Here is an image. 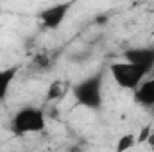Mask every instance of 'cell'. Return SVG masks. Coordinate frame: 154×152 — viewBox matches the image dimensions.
Segmentation results:
<instances>
[{
	"label": "cell",
	"mask_w": 154,
	"mask_h": 152,
	"mask_svg": "<svg viewBox=\"0 0 154 152\" xmlns=\"http://www.w3.org/2000/svg\"><path fill=\"white\" fill-rule=\"evenodd\" d=\"M125 61H131L142 68H145L147 72H151L154 68V48L152 47H134V48H127L124 52Z\"/></svg>",
	"instance_id": "5"
},
{
	"label": "cell",
	"mask_w": 154,
	"mask_h": 152,
	"mask_svg": "<svg viewBox=\"0 0 154 152\" xmlns=\"http://www.w3.org/2000/svg\"><path fill=\"white\" fill-rule=\"evenodd\" d=\"M152 48H154V43H152Z\"/></svg>",
	"instance_id": "11"
},
{
	"label": "cell",
	"mask_w": 154,
	"mask_h": 152,
	"mask_svg": "<svg viewBox=\"0 0 154 152\" xmlns=\"http://www.w3.org/2000/svg\"><path fill=\"white\" fill-rule=\"evenodd\" d=\"M134 99H136L138 104H142L145 108H152L154 106V79L142 81L134 88Z\"/></svg>",
	"instance_id": "6"
},
{
	"label": "cell",
	"mask_w": 154,
	"mask_h": 152,
	"mask_svg": "<svg viewBox=\"0 0 154 152\" xmlns=\"http://www.w3.org/2000/svg\"><path fill=\"white\" fill-rule=\"evenodd\" d=\"M70 5H72V2H61V4H54V5H50V7L41 9L39 14H38L41 25H43L45 29H50V31L57 29V27L63 23V20L66 18Z\"/></svg>",
	"instance_id": "4"
},
{
	"label": "cell",
	"mask_w": 154,
	"mask_h": 152,
	"mask_svg": "<svg viewBox=\"0 0 154 152\" xmlns=\"http://www.w3.org/2000/svg\"><path fill=\"white\" fill-rule=\"evenodd\" d=\"M147 141H149V145L154 149V134H151V132H149V136H147Z\"/></svg>",
	"instance_id": "10"
},
{
	"label": "cell",
	"mask_w": 154,
	"mask_h": 152,
	"mask_svg": "<svg viewBox=\"0 0 154 152\" xmlns=\"http://www.w3.org/2000/svg\"><path fill=\"white\" fill-rule=\"evenodd\" d=\"M16 74H18V66H9V68L0 70V102L7 97L9 88H11Z\"/></svg>",
	"instance_id": "7"
},
{
	"label": "cell",
	"mask_w": 154,
	"mask_h": 152,
	"mask_svg": "<svg viewBox=\"0 0 154 152\" xmlns=\"http://www.w3.org/2000/svg\"><path fill=\"white\" fill-rule=\"evenodd\" d=\"M111 77L116 84L124 90H134L149 74L145 68L131 63V61H122V63H111L109 65Z\"/></svg>",
	"instance_id": "3"
},
{
	"label": "cell",
	"mask_w": 154,
	"mask_h": 152,
	"mask_svg": "<svg viewBox=\"0 0 154 152\" xmlns=\"http://www.w3.org/2000/svg\"><path fill=\"white\" fill-rule=\"evenodd\" d=\"M45 125H47L45 113L34 106H27V108L18 109L11 120V131L16 136L41 132L45 129Z\"/></svg>",
	"instance_id": "2"
},
{
	"label": "cell",
	"mask_w": 154,
	"mask_h": 152,
	"mask_svg": "<svg viewBox=\"0 0 154 152\" xmlns=\"http://www.w3.org/2000/svg\"><path fill=\"white\" fill-rule=\"evenodd\" d=\"M134 138H136V136H133V134H125L124 138H120V141H118V145H116V150H127V149H131V147L136 143Z\"/></svg>",
	"instance_id": "9"
},
{
	"label": "cell",
	"mask_w": 154,
	"mask_h": 152,
	"mask_svg": "<svg viewBox=\"0 0 154 152\" xmlns=\"http://www.w3.org/2000/svg\"><path fill=\"white\" fill-rule=\"evenodd\" d=\"M68 91V86L63 84V81H54L50 86H48V91H47V99L48 100H56V99H61L65 93Z\"/></svg>",
	"instance_id": "8"
},
{
	"label": "cell",
	"mask_w": 154,
	"mask_h": 152,
	"mask_svg": "<svg viewBox=\"0 0 154 152\" xmlns=\"http://www.w3.org/2000/svg\"><path fill=\"white\" fill-rule=\"evenodd\" d=\"M102 79H104V72L100 70L93 75L82 79L75 86H72L74 99L79 106L88 109H99L102 106Z\"/></svg>",
	"instance_id": "1"
}]
</instances>
